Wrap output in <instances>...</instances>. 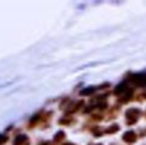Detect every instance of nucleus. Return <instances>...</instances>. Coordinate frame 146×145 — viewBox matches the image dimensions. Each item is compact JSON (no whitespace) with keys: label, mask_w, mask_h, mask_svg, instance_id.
Listing matches in <instances>:
<instances>
[{"label":"nucleus","mask_w":146,"mask_h":145,"mask_svg":"<svg viewBox=\"0 0 146 145\" xmlns=\"http://www.w3.org/2000/svg\"><path fill=\"white\" fill-rule=\"evenodd\" d=\"M135 134H134V132H128V133H125V134L123 135V139L125 140V142H128V143H133V142H135Z\"/></svg>","instance_id":"nucleus-3"},{"label":"nucleus","mask_w":146,"mask_h":145,"mask_svg":"<svg viewBox=\"0 0 146 145\" xmlns=\"http://www.w3.org/2000/svg\"><path fill=\"white\" fill-rule=\"evenodd\" d=\"M81 106H82V102H74V103L71 104V107H69L68 110H66V112H70V113H72V112L78 111Z\"/></svg>","instance_id":"nucleus-4"},{"label":"nucleus","mask_w":146,"mask_h":145,"mask_svg":"<svg viewBox=\"0 0 146 145\" xmlns=\"http://www.w3.org/2000/svg\"><path fill=\"white\" fill-rule=\"evenodd\" d=\"M64 145H75V144H72V143H65Z\"/></svg>","instance_id":"nucleus-9"},{"label":"nucleus","mask_w":146,"mask_h":145,"mask_svg":"<svg viewBox=\"0 0 146 145\" xmlns=\"http://www.w3.org/2000/svg\"><path fill=\"white\" fill-rule=\"evenodd\" d=\"M15 145H28V138L26 135H19L15 140Z\"/></svg>","instance_id":"nucleus-2"},{"label":"nucleus","mask_w":146,"mask_h":145,"mask_svg":"<svg viewBox=\"0 0 146 145\" xmlns=\"http://www.w3.org/2000/svg\"><path fill=\"white\" fill-rule=\"evenodd\" d=\"M91 145H100V144H91Z\"/></svg>","instance_id":"nucleus-10"},{"label":"nucleus","mask_w":146,"mask_h":145,"mask_svg":"<svg viewBox=\"0 0 146 145\" xmlns=\"http://www.w3.org/2000/svg\"><path fill=\"white\" fill-rule=\"evenodd\" d=\"M60 138H64V133H63V132H60V133H58V134L55 135V140H58V139H60Z\"/></svg>","instance_id":"nucleus-7"},{"label":"nucleus","mask_w":146,"mask_h":145,"mask_svg":"<svg viewBox=\"0 0 146 145\" xmlns=\"http://www.w3.org/2000/svg\"><path fill=\"white\" fill-rule=\"evenodd\" d=\"M115 129H118V126H113V127H111L107 132H108V133H114V132H115Z\"/></svg>","instance_id":"nucleus-5"},{"label":"nucleus","mask_w":146,"mask_h":145,"mask_svg":"<svg viewBox=\"0 0 146 145\" xmlns=\"http://www.w3.org/2000/svg\"><path fill=\"white\" fill-rule=\"evenodd\" d=\"M39 145H50L49 143H48V142H43V143H40Z\"/></svg>","instance_id":"nucleus-8"},{"label":"nucleus","mask_w":146,"mask_h":145,"mask_svg":"<svg viewBox=\"0 0 146 145\" xmlns=\"http://www.w3.org/2000/svg\"><path fill=\"white\" fill-rule=\"evenodd\" d=\"M6 140H7V138H6L5 135H0V144H4Z\"/></svg>","instance_id":"nucleus-6"},{"label":"nucleus","mask_w":146,"mask_h":145,"mask_svg":"<svg viewBox=\"0 0 146 145\" xmlns=\"http://www.w3.org/2000/svg\"><path fill=\"white\" fill-rule=\"evenodd\" d=\"M140 114V112L139 110H129L127 112V118L129 120V123H133V122H135V119L139 117Z\"/></svg>","instance_id":"nucleus-1"}]
</instances>
